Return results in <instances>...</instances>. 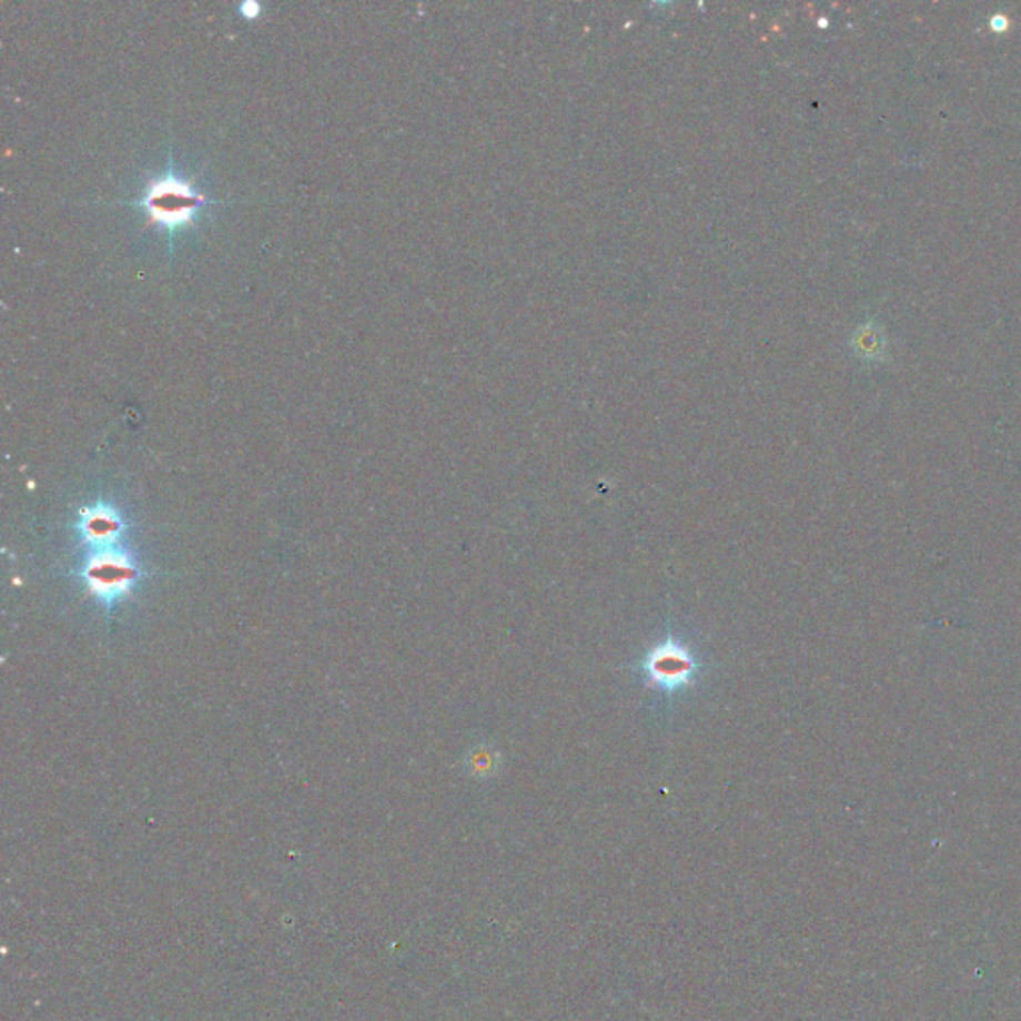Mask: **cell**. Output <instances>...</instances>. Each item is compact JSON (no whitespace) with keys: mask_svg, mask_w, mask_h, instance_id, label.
<instances>
[{"mask_svg":"<svg viewBox=\"0 0 1021 1021\" xmlns=\"http://www.w3.org/2000/svg\"><path fill=\"white\" fill-rule=\"evenodd\" d=\"M708 663L693 635L668 625L655 638L630 670L655 705L673 712L683 698L697 693L707 678Z\"/></svg>","mask_w":1021,"mask_h":1021,"instance_id":"cell-1","label":"cell"},{"mask_svg":"<svg viewBox=\"0 0 1021 1021\" xmlns=\"http://www.w3.org/2000/svg\"><path fill=\"white\" fill-rule=\"evenodd\" d=\"M202 202L204 196L190 186L188 180L174 172H168L150 184L146 194L138 204L146 208L160 224L170 230H178L180 226H186L188 222L196 216Z\"/></svg>","mask_w":1021,"mask_h":1021,"instance_id":"cell-2","label":"cell"},{"mask_svg":"<svg viewBox=\"0 0 1021 1021\" xmlns=\"http://www.w3.org/2000/svg\"><path fill=\"white\" fill-rule=\"evenodd\" d=\"M1010 27H1012V20H1010L1008 14H1003V12H998V14H993L992 19H990V29H992L993 32H1000V34H1002V32H1008Z\"/></svg>","mask_w":1021,"mask_h":1021,"instance_id":"cell-3","label":"cell"}]
</instances>
